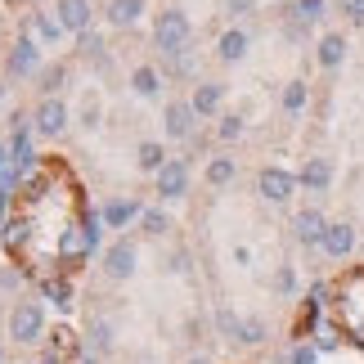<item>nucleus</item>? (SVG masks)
Here are the masks:
<instances>
[{
    "label": "nucleus",
    "instance_id": "c9c22d12",
    "mask_svg": "<svg viewBox=\"0 0 364 364\" xmlns=\"http://www.w3.org/2000/svg\"><path fill=\"white\" fill-rule=\"evenodd\" d=\"M14 171V153H9V144H0V176H9Z\"/></svg>",
    "mask_w": 364,
    "mask_h": 364
},
{
    "label": "nucleus",
    "instance_id": "5701e85b",
    "mask_svg": "<svg viewBox=\"0 0 364 364\" xmlns=\"http://www.w3.org/2000/svg\"><path fill=\"white\" fill-rule=\"evenodd\" d=\"M100 122H104V95L86 86V90H81V104H77V126L86 135H95V131H100Z\"/></svg>",
    "mask_w": 364,
    "mask_h": 364
},
{
    "label": "nucleus",
    "instance_id": "473e14b6",
    "mask_svg": "<svg viewBox=\"0 0 364 364\" xmlns=\"http://www.w3.org/2000/svg\"><path fill=\"white\" fill-rule=\"evenodd\" d=\"M220 9L230 18H247V14H257V0H220Z\"/></svg>",
    "mask_w": 364,
    "mask_h": 364
},
{
    "label": "nucleus",
    "instance_id": "39448f33",
    "mask_svg": "<svg viewBox=\"0 0 364 364\" xmlns=\"http://www.w3.org/2000/svg\"><path fill=\"white\" fill-rule=\"evenodd\" d=\"M73 122L77 117H73V108H68L63 95H54V100H36V108H32V131L41 139H63Z\"/></svg>",
    "mask_w": 364,
    "mask_h": 364
},
{
    "label": "nucleus",
    "instance_id": "cd10ccee",
    "mask_svg": "<svg viewBox=\"0 0 364 364\" xmlns=\"http://www.w3.org/2000/svg\"><path fill=\"white\" fill-rule=\"evenodd\" d=\"M77 46H81V59H86V63L108 68V46H104V36H100V32H86V36L77 41Z\"/></svg>",
    "mask_w": 364,
    "mask_h": 364
},
{
    "label": "nucleus",
    "instance_id": "aec40b11",
    "mask_svg": "<svg viewBox=\"0 0 364 364\" xmlns=\"http://www.w3.org/2000/svg\"><path fill=\"white\" fill-rule=\"evenodd\" d=\"M27 27H32V36H36V46L41 50H54L59 41L68 36L63 32V23L54 18V9H36V14H27Z\"/></svg>",
    "mask_w": 364,
    "mask_h": 364
},
{
    "label": "nucleus",
    "instance_id": "0eeeda50",
    "mask_svg": "<svg viewBox=\"0 0 364 364\" xmlns=\"http://www.w3.org/2000/svg\"><path fill=\"white\" fill-rule=\"evenodd\" d=\"M189 180H193L189 158H171L158 176H153V193H158L162 203H180V198L189 193Z\"/></svg>",
    "mask_w": 364,
    "mask_h": 364
},
{
    "label": "nucleus",
    "instance_id": "58836bf2",
    "mask_svg": "<svg viewBox=\"0 0 364 364\" xmlns=\"http://www.w3.org/2000/svg\"><path fill=\"white\" fill-rule=\"evenodd\" d=\"M185 364H212V360H207V355H189Z\"/></svg>",
    "mask_w": 364,
    "mask_h": 364
},
{
    "label": "nucleus",
    "instance_id": "7c9ffc66",
    "mask_svg": "<svg viewBox=\"0 0 364 364\" xmlns=\"http://www.w3.org/2000/svg\"><path fill=\"white\" fill-rule=\"evenodd\" d=\"M239 324H243V315H234L230 306H220V311H216V333H220L225 342H234V338H239Z\"/></svg>",
    "mask_w": 364,
    "mask_h": 364
},
{
    "label": "nucleus",
    "instance_id": "7ed1b4c3",
    "mask_svg": "<svg viewBox=\"0 0 364 364\" xmlns=\"http://www.w3.org/2000/svg\"><path fill=\"white\" fill-rule=\"evenodd\" d=\"M41 68H46V54H41L36 36H32V32L14 36V41H9V50H5V68H0V73H5L9 81H27V77L36 81Z\"/></svg>",
    "mask_w": 364,
    "mask_h": 364
},
{
    "label": "nucleus",
    "instance_id": "f03ea898",
    "mask_svg": "<svg viewBox=\"0 0 364 364\" xmlns=\"http://www.w3.org/2000/svg\"><path fill=\"white\" fill-rule=\"evenodd\" d=\"M5 333L14 338V346H36L46 338V306L32 297H14V306L5 311Z\"/></svg>",
    "mask_w": 364,
    "mask_h": 364
},
{
    "label": "nucleus",
    "instance_id": "1a4fd4ad",
    "mask_svg": "<svg viewBox=\"0 0 364 364\" xmlns=\"http://www.w3.org/2000/svg\"><path fill=\"white\" fill-rule=\"evenodd\" d=\"M54 18L63 23L68 36H86L95 27V0H54Z\"/></svg>",
    "mask_w": 364,
    "mask_h": 364
},
{
    "label": "nucleus",
    "instance_id": "6e6552de",
    "mask_svg": "<svg viewBox=\"0 0 364 364\" xmlns=\"http://www.w3.org/2000/svg\"><path fill=\"white\" fill-rule=\"evenodd\" d=\"M135 265H139V252L131 239H113L104 247V279H113V284H126V279L135 274Z\"/></svg>",
    "mask_w": 364,
    "mask_h": 364
},
{
    "label": "nucleus",
    "instance_id": "2eb2a0df",
    "mask_svg": "<svg viewBox=\"0 0 364 364\" xmlns=\"http://www.w3.org/2000/svg\"><path fill=\"white\" fill-rule=\"evenodd\" d=\"M328 252L333 261H342V257H351V252L360 247V234H355V225L351 220H328V230H324V243H319Z\"/></svg>",
    "mask_w": 364,
    "mask_h": 364
},
{
    "label": "nucleus",
    "instance_id": "6ab92c4d",
    "mask_svg": "<svg viewBox=\"0 0 364 364\" xmlns=\"http://www.w3.org/2000/svg\"><path fill=\"white\" fill-rule=\"evenodd\" d=\"M144 9H149V0H104V23L126 32V27H135L144 18Z\"/></svg>",
    "mask_w": 364,
    "mask_h": 364
},
{
    "label": "nucleus",
    "instance_id": "f704fd0d",
    "mask_svg": "<svg viewBox=\"0 0 364 364\" xmlns=\"http://www.w3.org/2000/svg\"><path fill=\"white\" fill-rule=\"evenodd\" d=\"M338 9H342L355 27H364V0H338Z\"/></svg>",
    "mask_w": 364,
    "mask_h": 364
},
{
    "label": "nucleus",
    "instance_id": "f257e3e1",
    "mask_svg": "<svg viewBox=\"0 0 364 364\" xmlns=\"http://www.w3.org/2000/svg\"><path fill=\"white\" fill-rule=\"evenodd\" d=\"M189 41H193V23H189V14L180 5H162L153 14V50L162 54V63L189 54Z\"/></svg>",
    "mask_w": 364,
    "mask_h": 364
},
{
    "label": "nucleus",
    "instance_id": "e433bc0d",
    "mask_svg": "<svg viewBox=\"0 0 364 364\" xmlns=\"http://www.w3.org/2000/svg\"><path fill=\"white\" fill-rule=\"evenodd\" d=\"M5 203H9V185H0V220H5Z\"/></svg>",
    "mask_w": 364,
    "mask_h": 364
},
{
    "label": "nucleus",
    "instance_id": "bb28decb",
    "mask_svg": "<svg viewBox=\"0 0 364 364\" xmlns=\"http://www.w3.org/2000/svg\"><path fill=\"white\" fill-rule=\"evenodd\" d=\"M265 338H270V324H265L261 315H247L239 324V338H234V342H239V346H261Z\"/></svg>",
    "mask_w": 364,
    "mask_h": 364
},
{
    "label": "nucleus",
    "instance_id": "393cba45",
    "mask_svg": "<svg viewBox=\"0 0 364 364\" xmlns=\"http://www.w3.org/2000/svg\"><path fill=\"white\" fill-rule=\"evenodd\" d=\"M86 346H90L95 355H108V351H113V319L95 315V319H90V328H86Z\"/></svg>",
    "mask_w": 364,
    "mask_h": 364
},
{
    "label": "nucleus",
    "instance_id": "f3484780",
    "mask_svg": "<svg viewBox=\"0 0 364 364\" xmlns=\"http://www.w3.org/2000/svg\"><path fill=\"white\" fill-rule=\"evenodd\" d=\"M346 50H351V41H346L342 32H324L315 41V63L324 68V73H338V68L346 63Z\"/></svg>",
    "mask_w": 364,
    "mask_h": 364
},
{
    "label": "nucleus",
    "instance_id": "4be33fe9",
    "mask_svg": "<svg viewBox=\"0 0 364 364\" xmlns=\"http://www.w3.org/2000/svg\"><path fill=\"white\" fill-rule=\"evenodd\" d=\"M306 104H311V81L306 77H292L284 90H279V108H284V117H301Z\"/></svg>",
    "mask_w": 364,
    "mask_h": 364
},
{
    "label": "nucleus",
    "instance_id": "20e7f679",
    "mask_svg": "<svg viewBox=\"0 0 364 364\" xmlns=\"http://www.w3.org/2000/svg\"><path fill=\"white\" fill-rule=\"evenodd\" d=\"M193 135H198V113H193L189 95H171V100L162 104V139H171V144H189Z\"/></svg>",
    "mask_w": 364,
    "mask_h": 364
},
{
    "label": "nucleus",
    "instance_id": "79ce46f5",
    "mask_svg": "<svg viewBox=\"0 0 364 364\" xmlns=\"http://www.w3.org/2000/svg\"><path fill=\"white\" fill-rule=\"evenodd\" d=\"M90 364H95V360H90Z\"/></svg>",
    "mask_w": 364,
    "mask_h": 364
},
{
    "label": "nucleus",
    "instance_id": "72a5a7b5",
    "mask_svg": "<svg viewBox=\"0 0 364 364\" xmlns=\"http://www.w3.org/2000/svg\"><path fill=\"white\" fill-rule=\"evenodd\" d=\"M288 360H292V364H315V360H319V346H311V342H297Z\"/></svg>",
    "mask_w": 364,
    "mask_h": 364
},
{
    "label": "nucleus",
    "instance_id": "412c9836",
    "mask_svg": "<svg viewBox=\"0 0 364 364\" xmlns=\"http://www.w3.org/2000/svg\"><path fill=\"white\" fill-rule=\"evenodd\" d=\"M166 162H171L166 139H139V144H135V171L139 176H158Z\"/></svg>",
    "mask_w": 364,
    "mask_h": 364
},
{
    "label": "nucleus",
    "instance_id": "2f4dec72",
    "mask_svg": "<svg viewBox=\"0 0 364 364\" xmlns=\"http://www.w3.org/2000/svg\"><path fill=\"white\" fill-rule=\"evenodd\" d=\"M274 292L279 297H292V292H297V270H292V265H279L274 270Z\"/></svg>",
    "mask_w": 364,
    "mask_h": 364
},
{
    "label": "nucleus",
    "instance_id": "c756f323",
    "mask_svg": "<svg viewBox=\"0 0 364 364\" xmlns=\"http://www.w3.org/2000/svg\"><path fill=\"white\" fill-rule=\"evenodd\" d=\"M46 301H54L59 311H73V284H68V279H50V284H46Z\"/></svg>",
    "mask_w": 364,
    "mask_h": 364
},
{
    "label": "nucleus",
    "instance_id": "a878e982",
    "mask_svg": "<svg viewBox=\"0 0 364 364\" xmlns=\"http://www.w3.org/2000/svg\"><path fill=\"white\" fill-rule=\"evenodd\" d=\"M243 135H247V117L243 113H220V122H216V139H220V144H239Z\"/></svg>",
    "mask_w": 364,
    "mask_h": 364
},
{
    "label": "nucleus",
    "instance_id": "423d86ee",
    "mask_svg": "<svg viewBox=\"0 0 364 364\" xmlns=\"http://www.w3.org/2000/svg\"><path fill=\"white\" fill-rule=\"evenodd\" d=\"M297 189H301L297 176L284 171V166H261V171H257V193H261L270 207H288Z\"/></svg>",
    "mask_w": 364,
    "mask_h": 364
},
{
    "label": "nucleus",
    "instance_id": "f8f14e48",
    "mask_svg": "<svg viewBox=\"0 0 364 364\" xmlns=\"http://www.w3.org/2000/svg\"><path fill=\"white\" fill-rule=\"evenodd\" d=\"M139 216H144V203L139 198H108L100 207L104 230H131V225H139Z\"/></svg>",
    "mask_w": 364,
    "mask_h": 364
},
{
    "label": "nucleus",
    "instance_id": "9d476101",
    "mask_svg": "<svg viewBox=\"0 0 364 364\" xmlns=\"http://www.w3.org/2000/svg\"><path fill=\"white\" fill-rule=\"evenodd\" d=\"M189 104H193V113H198V122L220 117V108H225V81H193Z\"/></svg>",
    "mask_w": 364,
    "mask_h": 364
},
{
    "label": "nucleus",
    "instance_id": "a19ab883",
    "mask_svg": "<svg viewBox=\"0 0 364 364\" xmlns=\"http://www.w3.org/2000/svg\"><path fill=\"white\" fill-rule=\"evenodd\" d=\"M9 360V351H5V342H0V364H5Z\"/></svg>",
    "mask_w": 364,
    "mask_h": 364
},
{
    "label": "nucleus",
    "instance_id": "ddd939ff",
    "mask_svg": "<svg viewBox=\"0 0 364 364\" xmlns=\"http://www.w3.org/2000/svg\"><path fill=\"white\" fill-rule=\"evenodd\" d=\"M126 86H131L139 100H162V90H166V73L158 63H135L131 68V77H126Z\"/></svg>",
    "mask_w": 364,
    "mask_h": 364
},
{
    "label": "nucleus",
    "instance_id": "c85d7f7f",
    "mask_svg": "<svg viewBox=\"0 0 364 364\" xmlns=\"http://www.w3.org/2000/svg\"><path fill=\"white\" fill-rule=\"evenodd\" d=\"M139 230H144L149 239H166V230H171V216H166L162 207H144V216H139Z\"/></svg>",
    "mask_w": 364,
    "mask_h": 364
},
{
    "label": "nucleus",
    "instance_id": "a211bd4d",
    "mask_svg": "<svg viewBox=\"0 0 364 364\" xmlns=\"http://www.w3.org/2000/svg\"><path fill=\"white\" fill-rule=\"evenodd\" d=\"M234 180H239V158H234V153H212L207 166H203V185L207 189H225Z\"/></svg>",
    "mask_w": 364,
    "mask_h": 364
},
{
    "label": "nucleus",
    "instance_id": "4468645a",
    "mask_svg": "<svg viewBox=\"0 0 364 364\" xmlns=\"http://www.w3.org/2000/svg\"><path fill=\"white\" fill-rule=\"evenodd\" d=\"M324 230H328V216L319 212V207H306V212L292 216V239L301 247H319L324 243Z\"/></svg>",
    "mask_w": 364,
    "mask_h": 364
},
{
    "label": "nucleus",
    "instance_id": "ea45409f",
    "mask_svg": "<svg viewBox=\"0 0 364 364\" xmlns=\"http://www.w3.org/2000/svg\"><path fill=\"white\" fill-rule=\"evenodd\" d=\"M5 81H9V77H5V73H0V100H5V90H9V86H5Z\"/></svg>",
    "mask_w": 364,
    "mask_h": 364
},
{
    "label": "nucleus",
    "instance_id": "b1692460",
    "mask_svg": "<svg viewBox=\"0 0 364 364\" xmlns=\"http://www.w3.org/2000/svg\"><path fill=\"white\" fill-rule=\"evenodd\" d=\"M63 86H68V63L63 59H54L36 73V100H54V95H63Z\"/></svg>",
    "mask_w": 364,
    "mask_h": 364
},
{
    "label": "nucleus",
    "instance_id": "dca6fc26",
    "mask_svg": "<svg viewBox=\"0 0 364 364\" xmlns=\"http://www.w3.org/2000/svg\"><path fill=\"white\" fill-rule=\"evenodd\" d=\"M247 50H252V36H247V27H225V32L216 36V63H243L247 59Z\"/></svg>",
    "mask_w": 364,
    "mask_h": 364
},
{
    "label": "nucleus",
    "instance_id": "9b49d317",
    "mask_svg": "<svg viewBox=\"0 0 364 364\" xmlns=\"http://www.w3.org/2000/svg\"><path fill=\"white\" fill-rule=\"evenodd\" d=\"M297 185L306 193H328L333 189V158H324V153H311V158L301 162L297 171Z\"/></svg>",
    "mask_w": 364,
    "mask_h": 364
},
{
    "label": "nucleus",
    "instance_id": "4c0bfd02",
    "mask_svg": "<svg viewBox=\"0 0 364 364\" xmlns=\"http://www.w3.org/2000/svg\"><path fill=\"white\" fill-rule=\"evenodd\" d=\"M41 364H63V355H54V351H50V355H41Z\"/></svg>",
    "mask_w": 364,
    "mask_h": 364
}]
</instances>
